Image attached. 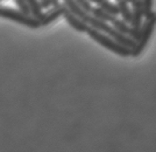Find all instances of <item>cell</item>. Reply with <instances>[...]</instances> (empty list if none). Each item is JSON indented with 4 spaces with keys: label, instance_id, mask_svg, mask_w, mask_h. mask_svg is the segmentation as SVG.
<instances>
[{
    "label": "cell",
    "instance_id": "4fadbf2b",
    "mask_svg": "<svg viewBox=\"0 0 156 152\" xmlns=\"http://www.w3.org/2000/svg\"><path fill=\"white\" fill-rule=\"evenodd\" d=\"M98 6H100L103 9H105L112 17H119V9H118L117 4L112 2L111 0H101Z\"/></svg>",
    "mask_w": 156,
    "mask_h": 152
},
{
    "label": "cell",
    "instance_id": "5bb4252c",
    "mask_svg": "<svg viewBox=\"0 0 156 152\" xmlns=\"http://www.w3.org/2000/svg\"><path fill=\"white\" fill-rule=\"evenodd\" d=\"M141 4L143 7V14L144 18L149 15L153 12V6H154V0H141Z\"/></svg>",
    "mask_w": 156,
    "mask_h": 152
},
{
    "label": "cell",
    "instance_id": "5b68a950",
    "mask_svg": "<svg viewBox=\"0 0 156 152\" xmlns=\"http://www.w3.org/2000/svg\"><path fill=\"white\" fill-rule=\"evenodd\" d=\"M65 9H66V6L64 4H57V5L52 6V8H50L46 13H43L42 18L40 19L41 26H48L51 22H54L55 20L63 17V13H64Z\"/></svg>",
    "mask_w": 156,
    "mask_h": 152
},
{
    "label": "cell",
    "instance_id": "8fae6325",
    "mask_svg": "<svg viewBox=\"0 0 156 152\" xmlns=\"http://www.w3.org/2000/svg\"><path fill=\"white\" fill-rule=\"evenodd\" d=\"M27 5H28V8L30 11V15L33 18L37 19L40 21V19L42 18L43 15V12H42V6L40 4V0H26Z\"/></svg>",
    "mask_w": 156,
    "mask_h": 152
},
{
    "label": "cell",
    "instance_id": "3957f363",
    "mask_svg": "<svg viewBox=\"0 0 156 152\" xmlns=\"http://www.w3.org/2000/svg\"><path fill=\"white\" fill-rule=\"evenodd\" d=\"M0 17L8 20H13L15 22L22 24V25L29 27V28H34V29L41 27V24H40V21L37 19L33 18L32 15H26L21 11H16V9H13V8L0 7Z\"/></svg>",
    "mask_w": 156,
    "mask_h": 152
},
{
    "label": "cell",
    "instance_id": "e0dca14e",
    "mask_svg": "<svg viewBox=\"0 0 156 152\" xmlns=\"http://www.w3.org/2000/svg\"><path fill=\"white\" fill-rule=\"evenodd\" d=\"M40 4L42 8H49L51 6V0H40Z\"/></svg>",
    "mask_w": 156,
    "mask_h": 152
},
{
    "label": "cell",
    "instance_id": "d6986e66",
    "mask_svg": "<svg viewBox=\"0 0 156 152\" xmlns=\"http://www.w3.org/2000/svg\"><path fill=\"white\" fill-rule=\"evenodd\" d=\"M57 4H59V0H51V6H55Z\"/></svg>",
    "mask_w": 156,
    "mask_h": 152
},
{
    "label": "cell",
    "instance_id": "9c48e42d",
    "mask_svg": "<svg viewBox=\"0 0 156 152\" xmlns=\"http://www.w3.org/2000/svg\"><path fill=\"white\" fill-rule=\"evenodd\" d=\"M86 22H87V25L90 27L97 29L99 32H103V33H105V34L108 33L111 31V28H112V26H111L108 22H105V21H101V20H99V19H96L94 17H92L91 14L89 15Z\"/></svg>",
    "mask_w": 156,
    "mask_h": 152
},
{
    "label": "cell",
    "instance_id": "ba28073f",
    "mask_svg": "<svg viewBox=\"0 0 156 152\" xmlns=\"http://www.w3.org/2000/svg\"><path fill=\"white\" fill-rule=\"evenodd\" d=\"M115 4L119 9V17L126 22H130L132 18V7L127 0H115Z\"/></svg>",
    "mask_w": 156,
    "mask_h": 152
},
{
    "label": "cell",
    "instance_id": "52a82bcc",
    "mask_svg": "<svg viewBox=\"0 0 156 152\" xmlns=\"http://www.w3.org/2000/svg\"><path fill=\"white\" fill-rule=\"evenodd\" d=\"M107 35H110L112 39L115 40L118 43L127 47V48H129V49H132V48L134 47V45H135V40H133L129 35H127V34H122V33H120V32H118V31H115L113 27L111 28V31L107 33Z\"/></svg>",
    "mask_w": 156,
    "mask_h": 152
},
{
    "label": "cell",
    "instance_id": "ac0fdd59",
    "mask_svg": "<svg viewBox=\"0 0 156 152\" xmlns=\"http://www.w3.org/2000/svg\"><path fill=\"white\" fill-rule=\"evenodd\" d=\"M89 1H90L91 4H94V5H99L101 0H89Z\"/></svg>",
    "mask_w": 156,
    "mask_h": 152
},
{
    "label": "cell",
    "instance_id": "ffe728a7",
    "mask_svg": "<svg viewBox=\"0 0 156 152\" xmlns=\"http://www.w3.org/2000/svg\"><path fill=\"white\" fill-rule=\"evenodd\" d=\"M127 1H128V2H129V4H130V2H132V1H133V0H127Z\"/></svg>",
    "mask_w": 156,
    "mask_h": 152
},
{
    "label": "cell",
    "instance_id": "9a60e30c",
    "mask_svg": "<svg viewBox=\"0 0 156 152\" xmlns=\"http://www.w3.org/2000/svg\"><path fill=\"white\" fill-rule=\"evenodd\" d=\"M76 2L78 4V6L80 7L84 12H86L87 14L91 13V9H92V4L89 1V0H75Z\"/></svg>",
    "mask_w": 156,
    "mask_h": 152
},
{
    "label": "cell",
    "instance_id": "30bf717a",
    "mask_svg": "<svg viewBox=\"0 0 156 152\" xmlns=\"http://www.w3.org/2000/svg\"><path fill=\"white\" fill-rule=\"evenodd\" d=\"M110 25L113 27L115 31H118V32L129 35V32H130L129 24H128V22H126V21L122 20L121 18H119V17H113L112 20H111Z\"/></svg>",
    "mask_w": 156,
    "mask_h": 152
},
{
    "label": "cell",
    "instance_id": "44dd1931",
    "mask_svg": "<svg viewBox=\"0 0 156 152\" xmlns=\"http://www.w3.org/2000/svg\"><path fill=\"white\" fill-rule=\"evenodd\" d=\"M0 1H2V0H0Z\"/></svg>",
    "mask_w": 156,
    "mask_h": 152
},
{
    "label": "cell",
    "instance_id": "7a4b0ae2",
    "mask_svg": "<svg viewBox=\"0 0 156 152\" xmlns=\"http://www.w3.org/2000/svg\"><path fill=\"white\" fill-rule=\"evenodd\" d=\"M87 35L91 38L93 41H96L97 43H99L101 47H104L106 49L111 50L112 53L117 54L121 57H128L130 56V49L127 47L122 46L120 43H118L115 40H113L110 35L103 33V32H99L97 29L92 28L89 26L87 31H86Z\"/></svg>",
    "mask_w": 156,
    "mask_h": 152
},
{
    "label": "cell",
    "instance_id": "8992f818",
    "mask_svg": "<svg viewBox=\"0 0 156 152\" xmlns=\"http://www.w3.org/2000/svg\"><path fill=\"white\" fill-rule=\"evenodd\" d=\"M63 18H64L65 21H66V22H68V24H69L73 29H76L77 32H80V33H86V31H87V28H89L87 22L84 21L82 18L77 17L76 14H73L70 9H68V8L65 9L64 13H63Z\"/></svg>",
    "mask_w": 156,
    "mask_h": 152
},
{
    "label": "cell",
    "instance_id": "6da1fadb",
    "mask_svg": "<svg viewBox=\"0 0 156 152\" xmlns=\"http://www.w3.org/2000/svg\"><path fill=\"white\" fill-rule=\"evenodd\" d=\"M155 27H156V12L153 11L149 15L146 17V20H144V22L142 24V27H141V31L139 33V36L135 40V45L130 49V56L137 57V56H140L144 52V49H146V47L148 45L151 35L154 34Z\"/></svg>",
    "mask_w": 156,
    "mask_h": 152
},
{
    "label": "cell",
    "instance_id": "7c38bea8",
    "mask_svg": "<svg viewBox=\"0 0 156 152\" xmlns=\"http://www.w3.org/2000/svg\"><path fill=\"white\" fill-rule=\"evenodd\" d=\"M90 14H91L92 17H94L96 19H99V20H101V21H105V22H108V24H110L112 18H113L112 15H110L105 9H103L101 7L98 6V5L92 7L91 13Z\"/></svg>",
    "mask_w": 156,
    "mask_h": 152
},
{
    "label": "cell",
    "instance_id": "277c9868",
    "mask_svg": "<svg viewBox=\"0 0 156 152\" xmlns=\"http://www.w3.org/2000/svg\"><path fill=\"white\" fill-rule=\"evenodd\" d=\"M130 6H132V18H130V32L129 36L133 40H136L139 36V33L141 31V27L143 24V18H144V14H143V7L141 4V0H133L130 2Z\"/></svg>",
    "mask_w": 156,
    "mask_h": 152
},
{
    "label": "cell",
    "instance_id": "2e32d148",
    "mask_svg": "<svg viewBox=\"0 0 156 152\" xmlns=\"http://www.w3.org/2000/svg\"><path fill=\"white\" fill-rule=\"evenodd\" d=\"M15 4L19 6V9L26 15H30V11L28 8V5H27L26 0H15Z\"/></svg>",
    "mask_w": 156,
    "mask_h": 152
}]
</instances>
